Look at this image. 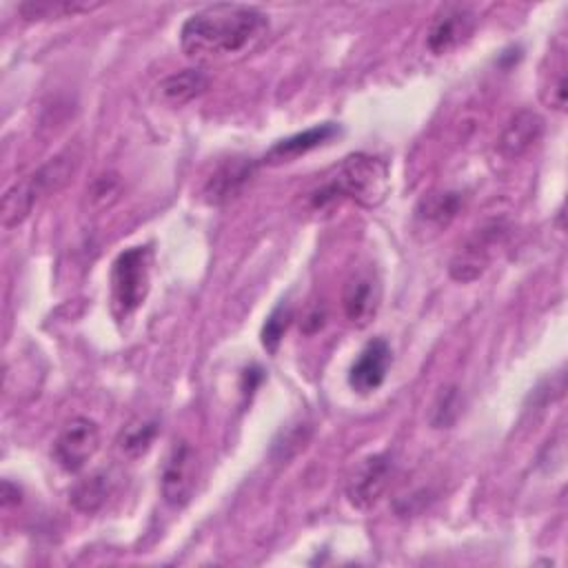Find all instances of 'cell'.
<instances>
[{"mask_svg":"<svg viewBox=\"0 0 568 568\" xmlns=\"http://www.w3.org/2000/svg\"><path fill=\"white\" fill-rule=\"evenodd\" d=\"M266 33L268 18L257 7L215 2L186 18L180 44L191 60L213 62L251 51Z\"/></svg>","mask_w":568,"mask_h":568,"instance_id":"1","label":"cell"},{"mask_svg":"<svg viewBox=\"0 0 568 568\" xmlns=\"http://www.w3.org/2000/svg\"><path fill=\"white\" fill-rule=\"evenodd\" d=\"M388 189V166L384 160L368 153H351L339 162L335 175L311 195V204L313 209H326L348 197L364 209H375L386 200Z\"/></svg>","mask_w":568,"mask_h":568,"instance_id":"2","label":"cell"},{"mask_svg":"<svg viewBox=\"0 0 568 568\" xmlns=\"http://www.w3.org/2000/svg\"><path fill=\"white\" fill-rule=\"evenodd\" d=\"M75 169H78V153L62 151L55 158L47 160L31 175H27L24 180H20L11 189H7L4 197H2V213H0L2 226L13 229L22 220H27L29 213L33 211V206L42 197L53 195L62 186H67V182L71 180Z\"/></svg>","mask_w":568,"mask_h":568,"instance_id":"3","label":"cell"},{"mask_svg":"<svg viewBox=\"0 0 568 568\" xmlns=\"http://www.w3.org/2000/svg\"><path fill=\"white\" fill-rule=\"evenodd\" d=\"M153 253L149 246L124 248L111 266V311L115 320H129L151 288Z\"/></svg>","mask_w":568,"mask_h":568,"instance_id":"4","label":"cell"},{"mask_svg":"<svg viewBox=\"0 0 568 568\" xmlns=\"http://www.w3.org/2000/svg\"><path fill=\"white\" fill-rule=\"evenodd\" d=\"M508 226L501 220H493L475 229V233L459 246L448 264V273L455 282H473L477 280L490 264L495 248L506 237Z\"/></svg>","mask_w":568,"mask_h":568,"instance_id":"5","label":"cell"},{"mask_svg":"<svg viewBox=\"0 0 568 568\" xmlns=\"http://www.w3.org/2000/svg\"><path fill=\"white\" fill-rule=\"evenodd\" d=\"M100 448V428L89 417H73L53 439V462L64 473H80Z\"/></svg>","mask_w":568,"mask_h":568,"instance_id":"6","label":"cell"},{"mask_svg":"<svg viewBox=\"0 0 568 568\" xmlns=\"http://www.w3.org/2000/svg\"><path fill=\"white\" fill-rule=\"evenodd\" d=\"M197 481V453L186 442L180 439L171 446L160 475L162 497L169 506L182 508L191 501Z\"/></svg>","mask_w":568,"mask_h":568,"instance_id":"7","label":"cell"},{"mask_svg":"<svg viewBox=\"0 0 568 568\" xmlns=\"http://www.w3.org/2000/svg\"><path fill=\"white\" fill-rule=\"evenodd\" d=\"M477 27V13L468 4L448 2L437 9L426 33V47L435 55H444L464 44Z\"/></svg>","mask_w":568,"mask_h":568,"instance_id":"8","label":"cell"},{"mask_svg":"<svg viewBox=\"0 0 568 568\" xmlns=\"http://www.w3.org/2000/svg\"><path fill=\"white\" fill-rule=\"evenodd\" d=\"M393 464L388 455H371L357 464L346 481V499L359 510L373 508L388 488Z\"/></svg>","mask_w":568,"mask_h":568,"instance_id":"9","label":"cell"},{"mask_svg":"<svg viewBox=\"0 0 568 568\" xmlns=\"http://www.w3.org/2000/svg\"><path fill=\"white\" fill-rule=\"evenodd\" d=\"M382 302V284L373 268H357L351 273V277L344 284L342 291V306L346 320L364 328L371 324V320L377 315Z\"/></svg>","mask_w":568,"mask_h":568,"instance_id":"10","label":"cell"},{"mask_svg":"<svg viewBox=\"0 0 568 568\" xmlns=\"http://www.w3.org/2000/svg\"><path fill=\"white\" fill-rule=\"evenodd\" d=\"M255 169L257 164L251 158L224 160L204 182V189H202L204 200L213 206H222L235 200L255 178Z\"/></svg>","mask_w":568,"mask_h":568,"instance_id":"11","label":"cell"},{"mask_svg":"<svg viewBox=\"0 0 568 568\" xmlns=\"http://www.w3.org/2000/svg\"><path fill=\"white\" fill-rule=\"evenodd\" d=\"M390 346L386 339L375 337L371 339L357 355V359L351 364L348 371V384L355 393L359 395H368L373 390H377L388 373L390 366Z\"/></svg>","mask_w":568,"mask_h":568,"instance_id":"12","label":"cell"},{"mask_svg":"<svg viewBox=\"0 0 568 568\" xmlns=\"http://www.w3.org/2000/svg\"><path fill=\"white\" fill-rule=\"evenodd\" d=\"M541 133H544L541 115L532 109H521L501 129L497 138V151L506 160H517L539 142Z\"/></svg>","mask_w":568,"mask_h":568,"instance_id":"13","label":"cell"},{"mask_svg":"<svg viewBox=\"0 0 568 568\" xmlns=\"http://www.w3.org/2000/svg\"><path fill=\"white\" fill-rule=\"evenodd\" d=\"M339 133V129L333 124V122H324V124H315L302 133H295V135H288L280 142H275L266 155H264V162L266 164H280V162H288L297 155H304L317 146H322L324 142H328L331 138H335Z\"/></svg>","mask_w":568,"mask_h":568,"instance_id":"14","label":"cell"},{"mask_svg":"<svg viewBox=\"0 0 568 568\" xmlns=\"http://www.w3.org/2000/svg\"><path fill=\"white\" fill-rule=\"evenodd\" d=\"M206 87H209V75L204 71L184 69V71L171 73L164 80H160L158 95L164 102L180 106V104H186V102L195 100L197 95H202L206 91Z\"/></svg>","mask_w":568,"mask_h":568,"instance_id":"15","label":"cell"},{"mask_svg":"<svg viewBox=\"0 0 568 568\" xmlns=\"http://www.w3.org/2000/svg\"><path fill=\"white\" fill-rule=\"evenodd\" d=\"M100 2H80V0H29L18 4V13L24 20H60L73 18L80 13H91L100 9Z\"/></svg>","mask_w":568,"mask_h":568,"instance_id":"16","label":"cell"},{"mask_svg":"<svg viewBox=\"0 0 568 568\" xmlns=\"http://www.w3.org/2000/svg\"><path fill=\"white\" fill-rule=\"evenodd\" d=\"M464 200L457 191H430L424 195L415 209L417 220L424 224H435V226H446L462 209Z\"/></svg>","mask_w":568,"mask_h":568,"instance_id":"17","label":"cell"},{"mask_svg":"<svg viewBox=\"0 0 568 568\" xmlns=\"http://www.w3.org/2000/svg\"><path fill=\"white\" fill-rule=\"evenodd\" d=\"M111 490L109 475L104 473H91L82 479H78L69 493V501L80 510V513H95L102 508Z\"/></svg>","mask_w":568,"mask_h":568,"instance_id":"18","label":"cell"},{"mask_svg":"<svg viewBox=\"0 0 568 568\" xmlns=\"http://www.w3.org/2000/svg\"><path fill=\"white\" fill-rule=\"evenodd\" d=\"M155 435H158V424L153 419H135L122 428L118 437V448L122 455L138 459L151 448Z\"/></svg>","mask_w":568,"mask_h":568,"instance_id":"19","label":"cell"},{"mask_svg":"<svg viewBox=\"0 0 568 568\" xmlns=\"http://www.w3.org/2000/svg\"><path fill=\"white\" fill-rule=\"evenodd\" d=\"M291 320H293V311H291V306L284 304V302H280V304L271 311V315L266 317V322H264V326H262V346H264L268 353H275V351H277V346H280L284 333H286Z\"/></svg>","mask_w":568,"mask_h":568,"instance_id":"20","label":"cell"},{"mask_svg":"<svg viewBox=\"0 0 568 568\" xmlns=\"http://www.w3.org/2000/svg\"><path fill=\"white\" fill-rule=\"evenodd\" d=\"M459 415V393L455 386L442 388L435 406H433V426L435 428H448Z\"/></svg>","mask_w":568,"mask_h":568,"instance_id":"21","label":"cell"},{"mask_svg":"<svg viewBox=\"0 0 568 568\" xmlns=\"http://www.w3.org/2000/svg\"><path fill=\"white\" fill-rule=\"evenodd\" d=\"M566 67L564 62H559L552 71H550V82L548 89L544 91V102L555 109V111H564L566 109Z\"/></svg>","mask_w":568,"mask_h":568,"instance_id":"22","label":"cell"},{"mask_svg":"<svg viewBox=\"0 0 568 568\" xmlns=\"http://www.w3.org/2000/svg\"><path fill=\"white\" fill-rule=\"evenodd\" d=\"M118 191H120V180L115 173H102L93 186H91V200L98 204V206H106L109 202H113L118 197Z\"/></svg>","mask_w":568,"mask_h":568,"instance_id":"23","label":"cell"},{"mask_svg":"<svg viewBox=\"0 0 568 568\" xmlns=\"http://www.w3.org/2000/svg\"><path fill=\"white\" fill-rule=\"evenodd\" d=\"M0 501H2V506H4V508H9V506L18 504V501H20V488H18L16 484H11L9 479H4V481H2Z\"/></svg>","mask_w":568,"mask_h":568,"instance_id":"24","label":"cell"},{"mask_svg":"<svg viewBox=\"0 0 568 568\" xmlns=\"http://www.w3.org/2000/svg\"><path fill=\"white\" fill-rule=\"evenodd\" d=\"M322 324H324V311L313 308V311L306 315V320H304V331H306V333H315V331L322 328Z\"/></svg>","mask_w":568,"mask_h":568,"instance_id":"25","label":"cell"}]
</instances>
